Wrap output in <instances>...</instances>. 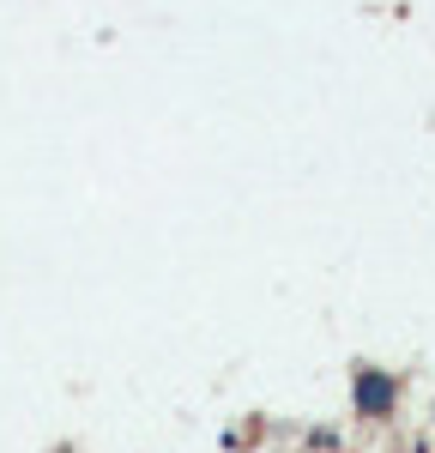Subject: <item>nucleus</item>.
I'll use <instances>...</instances> for the list:
<instances>
[{"mask_svg":"<svg viewBox=\"0 0 435 453\" xmlns=\"http://www.w3.org/2000/svg\"><path fill=\"white\" fill-rule=\"evenodd\" d=\"M351 411L362 423H387L399 411V375L393 369H369L362 363L357 375H351Z\"/></svg>","mask_w":435,"mask_h":453,"instance_id":"1","label":"nucleus"}]
</instances>
